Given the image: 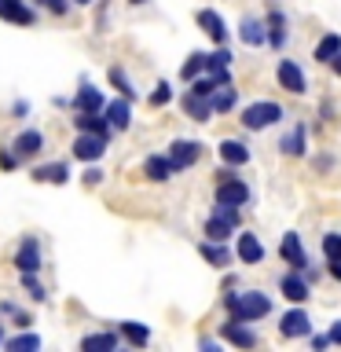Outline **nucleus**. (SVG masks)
<instances>
[{
  "instance_id": "obj_1",
  "label": "nucleus",
  "mask_w": 341,
  "mask_h": 352,
  "mask_svg": "<svg viewBox=\"0 0 341 352\" xmlns=\"http://www.w3.org/2000/svg\"><path fill=\"white\" fill-rule=\"evenodd\" d=\"M220 308H224L231 319H242V323H261V319H268L275 312L272 297L264 290H224Z\"/></svg>"
},
{
  "instance_id": "obj_2",
  "label": "nucleus",
  "mask_w": 341,
  "mask_h": 352,
  "mask_svg": "<svg viewBox=\"0 0 341 352\" xmlns=\"http://www.w3.org/2000/svg\"><path fill=\"white\" fill-rule=\"evenodd\" d=\"M283 118H286V107L275 103V99H257V103H246V107L239 110V125L246 129V132L275 129Z\"/></svg>"
},
{
  "instance_id": "obj_3",
  "label": "nucleus",
  "mask_w": 341,
  "mask_h": 352,
  "mask_svg": "<svg viewBox=\"0 0 341 352\" xmlns=\"http://www.w3.org/2000/svg\"><path fill=\"white\" fill-rule=\"evenodd\" d=\"M110 147V136H99V132H77L70 143V158L77 162H103V154Z\"/></svg>"
},
{
  "instance_id": "obj_4",
  "label": "nucleus",
  "mask_w": 341,
  "mask_h": 352,
  "mask_svg": "<svg viewBox=\"0 0 341 352\" xmlns=\"http://www.w3.org/2000/svg\"><path fill=\"white\" fill-rule=\"evenodd\" d=\"M37 4L33 0H0V22L8 26H19V30H33L37 26Z\"/></svg>"
},
{
  "instance_id": "obj_5",
  "label": "nucleus",
  "mask_w": 341,
  "mask_h": 352,
  "mask_svg": "<svg viewBox=\"0 0 341 352\" xmlns=\"http://www.w3.org/2000/svg\"><path fill=\"white\" fill-rule=\"evenodd\" d=\"M275 81H279V88L290 92V96H305L308 92V74H305V66L297 59H279L275 63Z\"/></svg>"
},
{
  "instance_id": "obj_6",
  "label": "nucleus",
  "mask_w": 341,
  "mask_h": 352,
  "mask_svg": "<svg viewBox=\"0 0 341 352\" xmlns=\"http://www.w3.org/2000/svg\"><path fill=\"white\" fill-rule=\"evenodd\" d=\"M308 334H312V316H308V308L305 305H290L279 316V338L297 341V338H308Z\"/></svg>"
},
{
  "instance_id": "obj_7",
  "label": "nucleus",
  "mask_w": 341,
  "mask_h": 352,
  "mask_svg": "<svg viewBox=\"0 0 341 352\" xmlns=\"http://www.w3.org/2000/svg\"><path fill=\"white\" fill-rule=\"evenodd\" d=\"M275 286H279V294L290 305H308V297H312V279H308L305 272H297V268H286Z\"/></svg>"
},
{
  "instance_id": "obj_8",
  "label": "nucleus",
  "mask_w": 341,
  "mask_h": 352,
  "mask_svg": "<svg viewBox=\"0 0 341 352\" xmlns=\"http://www.w3.org/2000/svg\"><path fill=\"white\" fill-rule=\"evenodd\" d=\"M213 202L250 209V202H253V191H250V184L242 180V176H231V180H220V184H213Z\"/></svg>"
},
{
  "instance_id": "obj_9",
  "label": "nucleus",
  "mask_w": 341,
  "mask_h": 352,
  "mask_svg": "<svg viewBox=\"0 0 341 352\" xmlns=\"http://www.w3.org/2000/svg\"><path fill=\"white\" fill-rule=\"evenodd\" d=\"M11 264L15 272H41L44 268V250H41V239L37 235H22L15 253H11Z\"/></svg>"
},
{
  "instance_id": "obj_10",
  "label": "nucleus",
  "mask_w": 341,
  "mask_h": 352,
  "mask_svg": "<svg viewBox=\"0 0 341 352\" xmlns=\"http://www.w3.org/2000/svg\"><path fill=\"white\" fill-rule=\"evenodd\" d=\"M202 154H206V147H202L198 140L176 136V140L169 143V158H173V165H176V176L187 173V169H195V165L202 162Z\"/></svg>"
},
{
  "instance_id": "obj_11",
  "label": "nucleus",
  "mask_w": 341,
  "mask_h": 352,
  "mask_svg": "<svg viewBox=\"0 0 341 352\" xmlns=\"http://www.w3.org/2000/svg\"><path fill=\"white\" fill-rule=\"evenodd\" d=\"M264 19H268V48L283 52L286 44H290V19H286L283 4L268 0V11H264Z\"/></svg>"
},
{
  "instance_id": "obj_12",
  "label": "nucleus",
  "mask_w": 341,
  "mask_h": 352,
  "mask_svg": "<svg viewBox=\"0 0 341 352\" xmlns=\"http://www.w3.org/2000/svg\"><path fill=\"white\" fill-rule=\"evenodd\" d=\"M217 334L224 338L228 345H235V349H257V345H261L257 330H253L250 323H242V319H231V316L217 327Z\"/></svg>"
},
{
  "instance_id": "obj_13",
  "label": "nucleus",
  "mask_w": 341,
  "mask_h": 352,
  "mask_svg": "<svg viewBox=\"0 0 341 352\" xmlns=\"http://www.w3.org/2000/svg\"><path fill=\"white\" fill-rule=\"evenodd\" d=\"M279 261L290 264V268H297V272H308V268H312V257H308L305 239L297 235V231H286V235H283V242H279Z\"/></svg>"
},
{
  "instance_id": "obj_14",
  "label": "nucleus",
  "mask_w": 341,
  "mask_h": 352,
  "mask_svg": "<svg viewBox=\"0 0 341 352\" xmlns=\"http://www.w3.org/2000/svg\"><path fill=\"white\" fill-rule=\"evenodd\" d=\"M235 253H239V264H246V268H257V264H264V257H268L261 235H257V231H250V228L235 235Z\"/></svg>"
},
{
  "instance_id": "obj_15",
  "label": "nucleus",
  "mask_w": 341,
  "mask_h": 352,
  "mask_svg": "<svg viewBox=\"0 0 341 352\" xmlns=\"http://www.w3.org/2000/svg\"><path fill=\"white\" fill-rule=\"evenodd\" d=\"M44 147H48V136H44L41 129H22V132H15V140H11V151H15L22 162H37L44 154Z\"/></svg>"
},
{
  "instance_id": "obj_16",
  "label": "nucleus",
  "mask_w": 341,
  "mask_h": 352,
  "mask_svg": "<svg viewBox=\"0 0 341 352\" xmlns=\"http://www.w3.org/2000/svg\"><path fill=\"white\" fill-rule=\"evenodd\" d=\"M70 162H37V165H33V169H30V180L33 184H52V187H66V184H70Z\"/></svg>"
},
{
  "instance_id": "obj_17",
  "label": "nucleus",
  "mask_w": 341,
  "mask_h": 352,
  "mask_svg": "<svg viewBox=\"0 0 341 352\" xmlns=\"http://www.w3.org/2000/svg\"><path fill=\"white\" fill-rule=\"evenodd\" d=\"M198 257H202L209 268H217V272H224L231 268V264L239 261V253L228 246V242H213V239H206V242H198Z\"/></svg>"
},
{
  "instance_id": "obj_18",
  "label": "nucleus",
  "mask_w": 341,
  "mask_h": 352,
  "mask_svg": "<svg viewBox=\"0 0 341 352\" xmlns=\"http://www.w3.org/2000/svg\"><path fill=\"white\" fill-rule=\"evenodd\" d=\"M195 22H198V30H202L213 44H228V22H224V15H220L217 8H198Z\"/></svg>"
},
{
  "instance_id": "obj_19",
  "label": "nucleus",
  "mask_w": 341,
  "mask_h": 352,
  "mask_svg": "<svg viewBox=\"0 0 341 352\" xmlns=\"http://www.w3.org/2000/svg\"><path fill=\"white\" fill-rule=\"evenodd\" d=\"M239 41L246 48H268V19L261 15H242L239 22Z\"/></svg>"
},
{
  "instance_id": "obj_20",
  "label": "nucleus",
  "mask_w": 341,
  "mask_h": 352,
  "mask_svg": "<svg viewBox=\"0 0 341 352\" xmlns=\"http://www.w3.org/2000/svg\"><path fill=\"white\" fill-rule=\"evenodd\" d=\"M275 147H279L283 158H305V154H308V125H305V121H297L290 132H283Z\"/></svg>"
},
{
  "instance_id": "obj_21",
  "label": "nucleus",
  "mask_w": 341,
  "mask_h": 352,
  "mask_svg": "<svg viewBox=\"0 0 341 352\" xmlns=\"http://www.w3.org/2000/svg\"><path fill=\"white\" fill-rule=\"evenodd\" d=\"M176 176V165L169 158V151L165 154H147L143 158V180H151V184H169Z\"/></svg>"
},
{
  "instance_id": "obj_22",
  "label": "nucleus",
  "mask_w": 341,
  "mask_h": 352,
  "mask_svg": "<svg viewBox=\"0 0 341 352\" xmlns=\"http://www.w3.org/2000/svg\"><path fill=\"white\" fill-rule=\"evenodd\" d=\"M110 99L103 96V88L92 81H81V88L70 96V110H107Z\"/></svg>"
},
{
  "instance_id": "obj_23",
  "label": "nucleus",
  "mask_w": 341,
  "mask_h": 352,
  "mask_svg": "<svg viewBox=\"0 0 341 352\" xmlns=\"http://www.w3.org/2000/svg\"><path fill=\"white\" fill-rule=\"evenodd\" d=\"M217 154H220V162H228V165H239V169H246V165H250V158H253L250 143H246V140H239V136H228V140H220V143H217Z\"/></svg>"
},
{
  "instance_id": "obj_24",
  "label": "nucleus",
  "mask_w": 341,
  "mask_h": 352,
  "mask_svg": "<svg viewBox=\"0 0 341 352\" xmlns=\"http://www.w3.org/2000/svg\"><path fill=\"white\" fill-rule=\"evenodd\" d=\"M74 129L77 132H99V136H114V125L107 121L103 110H74Z\"/></svg>"
},
{
  "instance_id": "obj_25",
  "label": "nucleus",
  "mask_w": 341,
  "mask_h": 352,
  "mask_svg": "<svg viewBox=\"0 0 341 352\" xmlns=\"http://www.w3.org/2000/svg\"><path fill=\"white\" fill-rule=\"evenodd\" d=\"M121 330L118 327H110V330H92V334H85L81 338V352H114L121 349Z\"/></svg>"
},
{
  "instance_id": "obj_26",
  "label": "nucleus",
  "mask_w": 341,
  "mask_h": 352,
  "mask_svg": "<svg viewBox=\"0 0 341 352\" xmlns=\"http://www.w3.org/2000/svg\"><path fill=\"white\" fill-rule=\"evenodd\" d=\"M180 110L191 121H198V125H206V121L213 118V103L202 99V96H195V92H187V88H184V96H180Z\"/></svg>"
},
{
  "instance_id": "obj_27",
  "label": "nucleus",
  "mask_w": 341,
  "mask_h": 352,
  "mask_svg": "<svg viewBox=\"0 0 341 352\" xmlns=\"http://www.w3.org/2000/svg\"><path fill=\"white\" fill-rule=\"evenodd\" d=\"M107 121L114 125V132H125L129 125H132V99L129 96H118V99H110L107 103Z\"/></svg>"
},
{
  "instance_id": "obj_28",
  "label": "nucleus",
  "mask_w": 341,
  "mask_h": 352,
  "mask_svg": "<svg viewBox=\"0 0 341 352\" xmlns=\"http://www.w3.org/2000/svg\"><path fill=\"white\" fill-rule=\"evenodd\" d=\"M341 55V33H334V30H327L323 37L316 41V48H312V59L319 63V66H330Z\"/></svg>"
},
{
  "instance_id": "obj_29",
  "label": "nucleus",
  "mask_w": 341,
  "mask_h": 352,
  "mask_svg": "<svg viewBox=\"0 0 341 352\" xmlns=\"http://www.w3.org/2000/svg\"><path fill=\"white\" fill-rule=\"evenodd\" d=\"M239 224H231L228 217H220V213H209L206 217V228H202V235L206 239H213V242H231V235H239Z\"/></svg>"
},
{
  "instance_id": "obj_30",
  "label": "nucleus",
  "mask_w": 341,
  "mask_h": 352,
  "mask_svg": "<svg viewBox=\"0 0 341 352\" xmlns=\"http://www.w3.org/2000/svg\"><path fill=\"white\" fill-rule=\"evenodd\" d=\"M118 330H121V338H125V345H132V349H147L151 345V327L140 323V319H121Z\"/></svg>"
},
{
  "instance_id": "obj_31",
  "label": "nucleus",
  "mask_w": 341,
  "mask_h": 352,
  "mask_svg": "<svg viewBox=\"0 0 341 352\" xmlns=\"http://www.w3.org/2000/svg\"><path fill=\"white\" fill-rule=\"evenodd\" d=\"M206 70H209V52H191V55L180 63V81L191 85L195 77H202Z\"/></svg>"
},
{
  "instance_id": "obj_32",
  "label": "nucleus",
  "mask_w": 341,
  "mask_h": 352,
  "mask_svg": "<svg viewBox=\"0 0 341 352\" xmlns=\"http://www.w3.org/2000/svg\"><path fill=\"white\" fill-rule=\"evenodd\" d=\"M19 283H22V290H26V297L33 305L48 301V286L41 283V272H19Z\"/></svg>"
},
{
  "instance_id": "obj_33",
  "label": "nucleus",
  "mask_w": 341,
  "mask_h": 352,
  "mask_svg": "<svg viewBox=\"0 0 341 352\" xmlns=\"http://www.w3.org/2000/svg\"><path fill=\"white\" fill-rule=\"evenodd\" d=\"M209 103H213V114H217V118H220V114H231V110L239 107V88H235V85H220Z\"/></svg>"
},
{
  "instance_id": "obj_34",
  "label": "nucleus",
  "mask_w": 341,
  "mask_h": 352,
  "mask_svg": "<svg viewBox=\"0 0 341 352\" xmlns=\"http://www.w3.org/2000/svg\"><path fill=\"white\" fill-rule=\"evenodd\" d=\"M41 334H33V330H22V334H11L8 341H4V349L8 352H41Z\"/></svg>"
},
{
  "instance_id": "obj_35",
  "label": "nucleus",
  "mask_w": 341,
  "mask_h": 352,
  "mask_svg": "<svg viewBox=\"0 0 341 352\" xmlns=\"http://www.w3.org/2000/svg\"><path fill=\"white\" fill-rule=\"evenodd\" d=\"M107 81H110V88H114L118 96H129V99H136V85H132V77L121 70V66H110L107 70Z\"/></svg>"
},
{
  "instance_id": "obj_36",
  "label": "nucleus",
  "mask_w": 341,
  "mask_h": 352,
  "mask_svg": "<svg viewBox=\"0 0 341 352\" xmlns=\"http://www.w3.org/2000/svg\"><path fill=\"white\" fill-rule=\"evenodd\" d=\"M0 316L11 319V323H15L19 330H30V327H33V316L26 312V308H19L15 301H0Z\"/></svg>"
},
{
  "instance_id": "obj_37",
  "label": "nucleus",
  "mask_w": 341,
  "mask_h": 352,
  "mask_svg": "<svg viewBox=\"0 0 341 352\" xmlns=\"http://www.w3.org/2000/svg\"><path fill=\"white\" fill-rule=\"evenodd\" d=\"M220 88V81L213 74H202V77H195L191 85H187V92H195V96H202V99H213V92Z\"/></svg>"
},
{
  "instance_id": "obj_38",
  "label": "nucleus",
  "mask_w": 341,
  "mask_h": 352,
  "mask_svg": "<svg viewBox=\"0 0 341 352\" xmlns=\"http://www.w3.org/2000/svg\"><path fill=\"white\" fill-rule=\"evenodd\" d=\"M319 250H323V261H341V231H327L319 239Z\"/></svg>"
},
{
  "instance_id": "obj_39",
  "label": "nucleus",
  "mask_w": 341,
  "mask_h": 352,
  "mask_svg": "<svg viewBox=\"0 0 341 352\" xmlns=\"http://www.w3.org/2000/svg\"><path fill=\"white\" fill-rule=\"evenodd\" d=\"M147 103H151L154 110L169 107V103H173V85H169V81H158V85H154V92L147 96Z\"/></svg>"
},
{
  "instance_id": "obj_40",
  "label": "nucleus",
  "mask_w": 341,
  "mask_h": 352,
  "mask_svg": "<svg viewBox=\"0 0 341 352\" xmlns=\"http://www.w3.org/2000/svg\"><path fill=\"white\" fill-rule=\"evenodd\" d=\"M33 4L44 8L52 19H66V15H70V4H74V0H33Z\"/></svg>"
},
{
  "instance_id": "obj_41",
  "label": "nucleus",
  "mask_w": 341,
  "mask_h": 352,
  "mask_svg": "<svg viewBox=\"0 0 341 352\" xmlns=\"http://www.w3.org/2000/svg\"><path fill=\"white\" fill-rule=\"evenodd\" d=\"M103 180H107L103 165H99V162H88V165H85V173H81V184H85V187H99Z\"/></svg>"
},
{
  "instance_id": "obj_42",
  "label": "nucleus",
  "mask_w": 341,
  "mask_h": 352,
  "mask_svg": "<svg viewBox=\"0 0 341 352\" xmlns=\"http://www.w3.org/2000/svg\"><path fill=\"white\" fill-rule=\"evenodd\" d=\"M231 63H235V55H231L228 44H217V48L209 52V70H213V66H231Z\"/></svg>"
},
{
  "instance_id": "obj_43",
  "label": "nucleus",
  "mask_w": 341,
  "mask_h": 352,
  "mask_svg": "<svg viewBox=\"0 0 341 352\" xmlns=\"http://www.w3.org/2000/svg\"><path fill=\"white\" fill-rule=\"evenodd\" d=\"M110 30V0H99L96 8V33H107Z\"/></svg>"
},
{
  "instance_id": "obj_44",
  "label": "nucleus",
  "mask_w": 341,
  "mask_h": 352,
  "mask_svg": "<svg viewBox=\"0 0 341 352\" xmlns=\"http://www.w3.org/2000/svg\"><path fill=\"white\" fill-rule=\"evenodd\" d=\"M213 213L228 217L231 224H239V228H242V209H239V206H224V202H213Z\"/></svg>"
},
{
  "instance_id": "obj_45",
  "label": "nucleus",
  "mask_w": 341,
  "mask_h": 352,
  "mask_svg": "<svg viewBox=\"0 0 341 352\" xmlns=\"http://www.w3.org/2000/svg\"><path fill=\"white\" fill-rule=\"evenodd\" d=\"M19 154L11 151V147H0V173H11V169H19Z\"/></svg>"
},
{
  "instance_id": "obj_46",
  "label": "nucleus",
  "mask_w": 341,
  "mask_h": 352,
  "mask_svg": "<svg viewBox=\"0 0 341 352\" xmlns=\"http://www.w3.org/2000/svg\"><path fill=\"white\" fill-rule=\"evenodd\" d=\"M30 99H11V118H15V121H26L30 118Z\"/></svg>"
},
{
  "instance_id": "obj_47",
  "label": "nucleus",
  "mask_w": 341,
  "mask_h": 352,
  "mask_svg": "<svg viewBox=\"0 0 341 352\" xmlns=\"http://www.w3.org/2000/svg\"><path fill=\"white\" fill-rule=\"evenodd\" d=\"M220 345H224V338H198V349H202V352H220Z\"/></svg>"
},
{
  "instance_id": "obj_48",
  "label": "nucleus",
  "mask_w": 341,
  "mask_h": 352,
  "mask_svg": "<svg viewBox=\"0 0 341 352\" xmlns=\"http://www.w3.org/2000/svg\"><path fill=\"white\" fill-rule=\"evenodd\" d=\"M334 114H338V107L330 103V99H323V103H319V118H323V121H334Z\"/></svg>"
},
{
  "instance_id": "obj_49",
  "label": "nucleus",
  "mask_w": 341,
  "mask_h": 352,
  "mask_svg": "<svg viewBox=\"0 0 341 352\" xmlns=\"http://www.w3.org/2000/svg\"><path fill=\"white\" fill-rule=\"evenodd\" d=\"M327 338H330V345H341V319H334V323H330Z\"/></svg>"
},
{
  "instance_id": "obj_50",
  "label": "nucleus",
  "mask_w": 341,
  "mask_h": 352,
  "mask_svg": "<svg viewBox=\"0 0 341 352\" xmlns=\"http://www.w3.org/2000/svg\"><path fill=\"white\" fill-rule=\"evenodd\" d=\"M330 165H338V158H334V154H323V158H316V169H319V173H327Z\"/></svg>"
},
{
  "instance_id": "obj_51",
  "label": "nucleus",
  "mask_w": 341,
  "mask_h": 352,
  "mask_svg": "<svg viewBox=\"0 0 341 352\" xmlns=\"http://www.w3.org/2000/svg\"><path fill=\"white\" fill-rule=\"evenodd\" d=\"M308 345H312V349H327L330 338H327V334H308Z\"/></svg>"
},
{
  "instance_id": "obj_52",
  "label": "nucleus",
  "mask_w": 341,
  "mask_h": 352,
  "mask_svg": "<svg viewBox=\"0 0 341 352\" xmlns=\"http://www.w3.org/2000/svg\"><path fill=\"white\" fill-rule=\"evenodd\" d=\"M327 275L334 283H341V261H327Z\"/></svg>"
},
{
  "instance_id": "obj_53",
  "label": "nucleus",
  "mask_w": 341,
  "mask_h": 352,
  "mask_svg": "<svg viewBox=\"0 0 341 352\" xmlns=\"http://www.w3.org/2000/svg\"><path fill=\"white\" fill-rule=\"evenodd\" d=\"M224 290H239V275H235V272L224 275Z\"/></svg>"
},
{
  "instance_id": "obj_54",
  "label": "nucleus",
  "mask_w": 341,
  "mask_h": 352,
  "mask_svg": "<svg viewBox=\"0 0 341 352\" xmlns=\"http://www.w3.org/2000/svg\"><path fill=\"white\" fill-rule=\"evenodd\" d=\"M52 107H59V110H70V96H55V99H52Z\"/></svg>"
},
{
  "instance_id": "obj_55",
  "label": "nucleus",
  "mask_w": 341,
  "mask_h": 352,
  "mask_svg": "<svg viewBox=\"0 0 341 352\" xmlns=\"http://www.w3.org/2000/svg\"><path fill=\"white\" fill-rule=\"evenodd\" d=\"M330 70H334V77H341V55H338L334 63H330Z\"/></svg>"
},
{
  "instance_id": "obj_56",
  "label": "nucleus",
  "mask_w": 341,
  "mask_h": 352,
  "mask_svg": "<svg viewBox=\"0 0 341 352\" xmlns=\"http://www.w3.org/2000/svg\"><path fill=\"white\" fill-rule=\"evenodd\" d=\"M8 341V334H4V316H0V345Z\"/></svg>"
},
{
  "instance_id": "obj_57",
  "label": "nucleus",
  "mask_w": 341,
  "mask_h": 352,
  "mask_svg": "<svg viewBox=\"0 0 341 352\" xmlns=\"http://www.w3.org/2000/svg\"><path fill=\"white\" fill-rule=\"evenodd\" d=\"M74 4H77V8H92L96 0H74Z\"/></svg>"
},
{
  "instance_id": "obj_58",
  "label": "nucleus",
  "mask_w": 341,
  "mask_h": 352,
  "mask_svg": "<svg viewBox=\"0 0 341 352\" xmlns=\"http://www.w3.org/2000/svg\"><path fill=\"white\" fill-rule=\"evenodd\" d=\"M143 4H151V0H129V8H143Z\"/></svg>"
}]
</instances>
